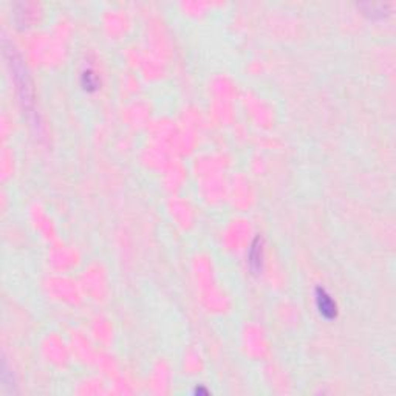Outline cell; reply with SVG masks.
Listing matches in <instances>:
<instances>
[{
  "label": "cell",
  "instance_id": "cell-1",
  "mask_svg": "<svg viewBox=\"0 0 396 396\" xmlns=\"http://www.w3.org/2000/svg\"><path fill=\"white\" fill-rule=\"evenodd\" d=\"M316 305H318V309L319 313L324 316L325 319L331 321L334 319L337 316V306H336V302L331 299V296L322 290V288H318L316 290Z\"/></svg>",
  "mask_w": 396,
  "mask_h": 396
},
{
  "label": "cell",
  "instance_id": "cell-2",
  "mask_svg": "<svg viewBox=\"0 0 396 396\" xmlns=\"http://www.w3.org/2000/svg\"><path fill=\"white\" fill-rule=\"evenodd\" d=\"M249 263L254 271H259L262 268V242H260V239H256V242L251 246Z\"/></svg>",
  "mask_w": 396,
  "mask_h": 396
},
{
  "label": "cell",
  "instance_id": "cell-3",
  "mask_svg": "<svg viewBox=\"0 0 396 396\" xmlns=\"http://www.w3.org/2000/svg\"><path fill=\"white\" fill-rule=\"evenodd\" d=\"M82 87L89 92L96 90L98 82H96V76L93 74V71H84L82 74Z\"/></svg>",
  "mask_w": 396,
  "mask_h": 396
}]
</instances>
